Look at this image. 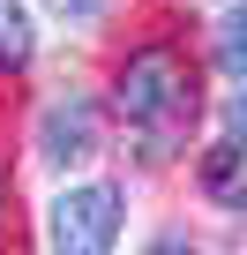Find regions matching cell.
<instances>
[{
	"instance_id": "1",
	"label": "cell",
	"mask_w": 247,
	"mask_h": 255,
	"mask_svg": "<svg viewBox=\"0 0 247 255\" xmlns=\"http://www.w3.org/2000/svg\"><path fill=\"white\" fill-rule=\"evenodd\" d=\"M112 105H120V120H128L135 150L158 165V158H172L187 143V128H195V68L172 45H143V53L120 60Z\"/></svg>"
},
{
	"instance_id": "3",
	"label": "cell",
	"mask_w": 247,
	"mask_h": 255,
	"mask_svg": "<svg viewBox=\"0 0 247 255\" xmlns=\"http://www.w3.org/2000/svg\"><path fill=\"white\" fill-rule=\"evenodd\" d=\"M38 158H45V165H82V158H97V113H90V98H53V105L38 113Z\"/></svg>"
},
{
	"instance_id": "5",
	"label": "cell",
	"mask_w": 247,
	"mask_h": 255,
	"mask_svg": "<svg viewBox=\"0 0 247 255\" xmlns=\"http://www.w3.org/2000/svg\"><path fill=\"white\" fill-rule=\"evenodd\" d=\"M38 38H30V15H23V0H0V75H15L30 68Z\"/></svg>"
},
{
	"instance_id": "4",
	"label": "cell",
	"mask_w": 247,
	"mask_h": 255,
	"mask_svg": "<svg viewBox=\"0 0 247 255\" xmlns=\"http://www.w3.org/2000/svg\"><path fill=\"white\" fill-rule=\"evenodd\" d=\"M202 195L225 210H247V143L225 135L217 150H202Z\"/></svg>"
},
{
	"instance_id": "6",
	"label": "cell",
	"mask_w": 247,
	"mask_h": 255,
	"mask_svg": "<svg viewBox=\"0 0 247 255\" xmlns=\"http://www.w3.org/2000/svg\"><path fill=\"white\" fill-rule=\"evenodd\" d=\"M217 60H225L232 75H247V8L225 15V30H217Z\"/></svg>"
},
{
	"instance_id": "7",
	"label": "cell",
	"mask_w": 247,
	"mask_h": 255,
	"mask_svg": "<svg viewBox=\"0 0 247 255\" xmlns=\"http://www.w3.org/2000/svg\"><path fill=\"white\" fill-rule=\"evenodd\" d=\"M45 8H53V15H68V23H90L105 0H45Z\"/></svg>"
},
{
	"instance_id": "9",
	"label": "cell",
	"mask_w": 247,
	"mask_h": 255,
	"mask_svg": "<svg viewBox=\"0 0 247 255\" xmlns=\"http://www.w3.org/2000/svg\"><path fill=\"white\" fill-rule=\"evenodd\" d=\"M150 255H202V248H187V240H158Z\"/></svg>"
},
{
	"instance_id": "2",
	"label": "cell",
	"mask_w": 247,
	"mask_h": 255,
	"mask_svg": "<svg viewBox=\"0 0 247 255\" xmlns=\"http://www.w3.org/2000/svg\"><path fill=\"white\" fill-rule=\"evenodd\" d=\"M120 195L112 180H82V188H60L53 210H45V248L53 255H112L120 248Z\"/></svg>"
},
{
	"instance_id": "8",
	"label": "cell",
	"mask_w": 247,
	"mask_h": 255,
	"mask_svg": "<svg viewBox=\"0 0 247 255\" xmlns=\"http://www.w3.org/2000/svg\"><path fill=\"white\" fill-rule=\"evenodd\" d=\"M225 120H232V143H247V90H240V98L225 105Z\"/></svg>"
}]
</instances>
